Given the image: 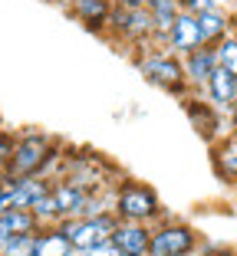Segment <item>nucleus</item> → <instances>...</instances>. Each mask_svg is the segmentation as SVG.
I'll return each mask as SVG.
<instances>
[{
    "label": "nucleus",
    "instance_id": "nucleus-1",
    "mask_svg": "<svg viewBox=\"0 0 237 256\" xmlns=\"http://www.w3.org/2000/svg\"><path fill=\"white\" fill-rule=\"evenodd\" d=\"M112 214L119 224H145V226H155L161 217H168L158 190L145 181H135V178H122L112 188Z\"/></svg>",
    "mask_w": 237,
    "mask_h": 256
},
{
    "label": "nucleus",
    "instance_id": "nucleus-2",
    "mask_svg": "<svg viewBox=\"0 0 237 256\" xmlns=\"http://www.w3.org/2000/svg\"><path fill=\"white\" fill-rule=\"evenodd\" d=\"M129 60L135 62L138 76H142L152 89L165 92V96H175V98H184L188 92H191L188 76H184V66H181V56L168 53L165 46H148V50H138V53H132Z\"/></svg>",
    "mask_w": 237,
    "mask_h": 256
},
{
    "label": "nucleus",
    "instance_id": "nucleus-3",
    "mask_svg": "<svg viewBox=\"0 0 237 256\" xmlns=\"http://www.w3.org/2000/svg\"><path fill=\"white\" fill-rule=\"evenodd\" d=\"M106 40L129 56L155 46V23H152L148 7H115Z\"/></svg>",
    "mask_w": 237,
    "mask_h": 256
},
{
    "label": "nucleus",
    "instance_id": "nucleus-4",
    "mask_svg": "<svg viewBox=\"0 0 237 256\" xmlns=\"http://www.w3.org/2000/svg\"><path fill=\"white\" fill-rule=\"evenodd\" d=\"M201 230L188 220L175 217L168 210V217H161L152 226V240H148V256H198L201 250Z\"/></svg>",
    "mask_w": 237,
    "mask_h": 256
},
{
    "label": "nucleus",
    "instance_id": "nucleus-5",
    "mask_svg": "<svg viewBox=\"0 0 237 256\" xmlns=\"http://www.w3.org/2000/svg\"><path fill=\"white\" fill-rule=\"evenodd\" d=\"M178 102H181V108H184V115H188V122H191V128L204 138L207 144H214L217 138H224L230 132L227 115H224L221 108L211 106L201 92H188V96L178 98Z\"/></svg>",
    "mask_w": 237,
    "mask_h": 256
},
{
    "label": "nucleus",
    "instance_id": "nucleus-6",
    "mask_svg": "<svg viewBox=\"0 0 237 256\" xmlns=\"http://www.w3.org/2000/svg\"><path fill=\"white\" fill-rule=\"evenodd\" d=\"M115 214H99V217H76V220H63L60 230L66 234V240L73 243V250L76 253H83V250L89 246H99V243H106L109 236H112L115 230Z\"/></svg>",
    "mask_w": 237,
    "mask_h": 256
},
{
    "label": "nucleus",
    "instance_id": "nucleus-7",
    "mask_svg": "<svg viewBox=\"0 0 237 256\" xmlns=\"http://www.w3.org/2000/svg\"><path fill=\"white\" fill-rule=\"evenodd\" d=\"M112 0H66V14L76 23H83V30L96 33V36L106 40L109 23H112Z\"/></svg>",
    "mask_w": 237,
    "mask_h": 256
},
{
    "label": "nucleus",
    "instance_id": "nucleus-8",
    "mask_svg": "<svg viewBox=\"0 0 237 256\" xmlns=\"http://www.w3.org/2000/svg\"><path fill=\"white\" fill-rule=\"evenodd\" d=\"M165 50L168 53H175V56H188V53H194V50H201V30H198V16L194 14H188V10H181V14L175 16V23H171V30H168V36H165Z\"/></svg>",
    "mask_w": 237,
    "mask_h": 256
},
{
    "label": "nucleus",
    "instance_id": "nucleus-9",
    "mask_svg": "<svg viewBox=\"0 0 237 256\" xmlns=\"http://www.w3.org/2000/svg\"><path fill=\"white\" fill-rule=\"evenodd\" d=\"M207 148H211V171H214V178L224 188L237 190V138L227 132L224 138H217Z\"/></svg>",
    "mask_w": 237,
    "mask_h": 256
},
{
    "label": "nucleus",
    "instance_id": "nucleus-10",
    "mask_svg": "<svg viewBox=\"0 0 237 256\" xmlns=\"http://www.w3.org/2000/svg\"><path fill=\"white\" fill-rule=\"evenodd\" d=\"M181 66H184V76H188L191 92H201L207 86V79L217 72V53H214V46H201V50H194V53L181 56Z\"/></svg>",
    "mask_w": 237,
    "mask_h": 256
},
{
    "label": "nucleus",
    "instance_id": "nucleus-11",
    "mask_svg": "<svg viewBox=\"0 0 237 256\" xmlns=\"http://www.w3.org/2000/svg\"><path fill=\"white\" fill-rule=\"evenodd\" d=\"M201 96H204L214 108H221V112L227 115L230 108H234V102H237V76L217 66V72L211 76V79H207V86L201 89Z\"/></svg>",
    "mask_w": 237,
    "mask_h": 256
},
{
    "label": "nucleus",
    "instance_id": "nucleus-12",
    "mask_svg": "<svg viewBox=\"0 0 237 256\" xmlns=\"http://www.w3.org/2000/svg\"><path fill=\"white\" fill-rule=\"evenodd\" d=\"M109 240L129 256H148V240H152V226L145 224H115Z\"/></svg>",
    "mask_w": 237,
    "mask_h": 256
},
{
    "label": "nucleus",
    "instance_id": "nucleus-13",
    "mask_svg": "<svg viewBox=\"0 0 237 256\" xmlns=\"http://www.w3.org/2000/svg\"><path fill=\"white\" fill-rule=\"evenodd\" d=\"M198 30H201V43L204 46H217L224 36L234 33V23H230V7H214L198 14Z\"/></svg>",
    "mask_w": 237,
    "mask_h": 256
},
{
    "label": "nucleus",
    "instance_id": "nucleus-14",
    "mask_svg": "<svg viewBox=\"0 0 237 256\" xmlns=\"http://www.w3.org/2000/svg\"><path fill=\"white\" fill-rule=\"evenodd\" d=\"M50 178H20V181H7V197H10V207H23L30 210L33 204L50 190Z\"/></svg>",
    "mask_w": 237,
    "mask_h": 256
},
{
    "label": "nucleus",
    "instance_id": "nucleus-15",
    "mask_svg": "<svg viewBox=\"0 0 237 256\" xmlns=\"http://www.w3.org/2000/svg\"><path fill=\"white\" fill-rule=\"evenodd\" d=\"M40 224L30 210H23V207H10L7 214H0V246L7 240H14L17 234H37Z\"/></svg>",
    "mask_w": 237,
    "mask_h": 256
},
{
    "label": "nucleus",
    "instance_id": "nucleus-16",
    "mask_svg": "<svg viewBox=\"0 0 237 256\" xmlns=\"http://www.w3.org/2000/svg\"><path fill=\"white\" fill-rule=\"evenodd\" d=\"M33 256H76V250H73V243L66 240V234L56 224V226L37 230V250H33Z\"/></svg>",
    "mask_w": 237,
    "mask_h": 256
},
{
    "label": "nucleus",
    "instance_id": "nucleus-17",
    "mask_svg": "<svg viewBox=\"0 0 237 256\" xmlns=\"http://www.w3.org/2000/svg\"><path fill=\"white\" fill-rule=\"evenodd\" d=\"M214 53H217V66L237 76V33H230V36H224L221 43L214 46Z\"/></svg>",
    "mask_w": 237,
    "mask_h": 256
},
{
    "label": "nucleus",
    "instance_id": "nucleus-18",
    "mask_svg": "<svg viewBox=\"0 0 237 256\" xmlns=\"http://www.w3.org/2000/svg\"><path fill=\"white\" fill-rule=\"evenodd\" d=\"M33 250H37V234H17L0 246V256H33Z\"/></svg>",
    "mask_w": 237,
    "mask_h": 256
},
{
    "label": "nucleus",
    "instance_id": "nucleus-19",
    "mask_svg": "<svg viewBox=\"0 0 237 256\" xmlns=\"http://www.w3.org/2000/svg\"><path fill=\"white\" fill-rule=\"evenodd\" d=\"M14 144H17V132H7V128H0V181L7 178L10 158H14Z\"/></svg>",
    "mask_w": 237,
    "mask_h": 256
},
{
    "label": "nucleus",
    "instance_id": "nucleus-20",
    "mask_svg": "<svg viewBox=\"0 0 237 256\" xmlns=\"http://www.w3.org/2000/svg\"><path fill=\"white\" fill-rule=\"evenodd\" d=\"M198 256H237V250L230 243H217V240H201Z\"/></svg>",
    "mask_w": 237,
    "mask_h": 256
},
{
    "label": "nucleus",
    "instance_id": "nucleus-21",
    "mask_svg": "<svg viewBox=\"0 0 237 256\" xmlns=\"http://www.w3.org/2000/svg\"><path fill=\"white\" fill-rule=\"evenodd\" d=\"M76 256H122V250L115 246L112 240H106V243H99V246H89V250H83V253H76Z\"/></svg>",
    "mask_w": 237,
    "mask_h": 256
},
{
    "label": "nucleus",
    "instance_id": "nucleus-22",
    "mask_svg": "<svg viewBox=\"0 0 237 256\" xmlns=\"http://www.w3.org/2000/svg\"><path fill=\"white\" fill-rule=\"evenodd\" d=\"M214 7H224L221 0H188V4H184L181 10H188V14H204V10H214Z\"/></svg>",
    "mask_w": 237,
    "mask_h": 256
},
{
    "label": "nucleus",
    "instance_id": "nucleus-23",
    "mask_svg": "<svg viewBox=\"0 0 237 256\" xmlns=\"http://www.w3.org/2000/svg\"><path fill=\"white\" fill-rule=\"evenodd\" d=\"M10 210V197H7V181L0 184V214H7Z\"/></svg>",
    "mask_w": 237,
    "mask_h": 256
},
{
    "label": "nucleus",
    "instance_id": "nucleus-24",
    "mask_svg": "<svg viewBox=\"0 0 237 256\" xmlns=\"http://www.w3.org/2000/svg\"><path fill=\"white\" fill-rule=\"evenodd\" d=\"M115 7H145V0H112Z\"/></svg>",
    "mask_w": 237,
    "mask_h": 256
},
{
    "label": "nucleus",
    "instance_id": "nucleus-25",
    "mask_svg": "<svg viewBox=\"0 0 237 256\" xmlns=\"http://www.w3.org/2000/svg\"><path fill=\"white\" fill-rule=\"evenodd\" d=\"M227 122H230V128H237V102H234V108L227 112Z\"/></svg>",
    "mask_w": 237,
    "mask_h": 256
},
{
    "label": "nucleus",
    "instance_id": "nucleus-26",
    "mask_svg": "<svg viewBox=\"0 0 237 256\" xmlns=\"http://www.w3.org/2000/svg\"><path fill=\"white\" fill-rule=\"evenodd\" d=\"M221 4H224V7H234V4H237V0H221Z\"/></svg>",
    "mask_w": 237,
    "mask_h": 256
},
{
    "label": "nucleus",
    "instance_id": "nucleus-27",
    "mask_svg": "<svg viewBox=\"0 0 237 256\" xmlns=\"http://www.w3.org/2000/svg\"><path fill=\"white\" fill-rule=\"evenodd\" d=\"M184 4H188V0H178V7H184Z\"/></svg>",
    "mask_w": 237,
    "mask_h": 256
},
{
    "label": "nucleus",
    "instance_id": "nucleus-28",
    "mask_svg": "<svg viewBox=\"0 0 237 256\" xmlns=\"http://www.w3.org/2000/svg\"><path fill=\"white\" fill-rule=\"evenodd\" d=\"M50 4H66V0H50Z\"/></svg>",
    "mask_w": 237,
    "mask_h": 256
},
{
    "label": "nucleus",
    "instance_id": "nucleus-29",
    "mask_svg": "<svg viewBox=\"0 0 237 256\" xmlns=\"http://www.w3.org/2000/svg\"><path fill=\"white\" fill-rule=\"evenodd\" d=\"M230 135H234V138H237V128H230Z\"/></svg>",
    "mask_w": 237,
    "mask_h": 256
},
{
    "label": "nucleus",
    "instance_id": "nucleus-30",
    "mask_svg": "<svg viewBox=\"0 0 237 256\" xmlns=\"http://www.w3.org/2000/svg\"><path fill=\"white\" fill-rule=\"evenodd\" d=\"M0 184H4V181H0Z\"/></svg>",
    "mask_w": 237,
    "mask_h": 256
}]
</instances>
